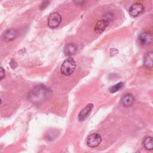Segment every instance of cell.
<instances>
[{
  "instance_id": "8fae6325",
  "label": "cell",
  "mask_w": 153,
  "mask_h": 153,
  "mask_svg": "<svg viewBox=\"0 0 153 153\" xmlns=\"http://www.w3.org/2000/svg\"><path fill=\"white\" fill-rule=\"evenodd\" d=\"M76 51V46L72 43L67 44L64 48V53L66 56H71L75 54Z\"/></svg>"
},
{
  "instance_id": "9c48e42d",
  "label": "cell",
  "mask_w": 153,
  "mask_h": 153,
  "mask_svg": "<svg viewBox=\"0 0 153 153\" xmlns=\"http://www.w3.org/2000/svg\"><path fill=\"white\" fill-rule=\"evenodd\" d=\"M108 25L109 22L106 19L99 20L94 26V31L97 33H101L105 30Z\"/></svg>"
},
{
  "instance_id": "8992f818",
  "label": "cell",
  "mask_w": 153,
  "mask_h": 153,
  "mask_svg": "<svg viewBox=\"0 0 153 153\" xmlns=\"http://www.w3.org/2000/svg\"><path fill=\"white\" fill-rule=\"evenodd\" d=\"M93 108V103H89L86 106H85L79 112L78 115V120L79 121H84L91 113V110Z\"/></svg>"
},
{
  "instance_id": "ba28073f",
  "label": "cell",
  "mask_w": 153,
  "mask_h": 153,
  "mask_svg": "<svg viewBox=\"0 0 153 153\" xmlns=\"http://www.w3.org/2000/svg\"><path fill=\"white\" fill-rule=\"evenodd\" d=\"M17 35V31L14 29H8L6 30L2 35L3 39L6 42H9L14 39Z\"/></svg>"
},
{
  "instance_id": "30bf717a",
  "label": "cell",
  "mask_w": 153,
  "mask_h": 153,
  "mask_svg": "<svg viewBox=\"0 0 153 153\" xmlns=\"http://www.w3.org/2000/svg\"><path fill=\"white\" fill-rule=\"evenodd\" d=\"M134 96L131 94L128 93L124 95L122 97L121 102L123 106L128 107L132 105V104L134 102Z\"/></svg>"
},
{
  "instance_id": "7c38bea8",
  "label": "cell",
  "mask_w": 153,
  "mask_h": 153,
  "mask_svg": "<svg viewBox=\"0 0 153 153\" xmlns=\"http://www.w3.org/2000/svg\"><path fill=\"white\" fill-rule=\"evenodd\" d=\"M152 57L153 54L152 51L148 52L144 58V65L148 68L152 67Z\"/></svg>"
},
{
  "instance_id": "5bb4252c",
  "label": "cell",
  "mask_w": 153,
  "mask_h": 153,
  "mask_svg": "<svg viewBox=\"0 0 153 153\" xmlns=\"http://www.w3.org/2000/svg\"><path fill=\"white\" fill-rule=\"evenodd\" d=\"M124 85V83L123 82H120L113 86H112L111 88H109V91L111 93H115L118 91L119 90H120Z\"/></svg>"
},
{
  "instance_id": "4fadbf2b",
  "label": "cell",
  "mask_w": 153,
  "mask_h": 153,
  "mask_svg": "<svg viewBox=\"0 0 153 153\" xmlns=\"http://www.w3.org/2000/svg\"><path fill=\"white\" fill-rule=\"evenodd\" d=\"M143 146L146 149L152 150L153 149V140L152 137L151 136H148L145 137L143 142Z\"/></svg>"
},
{
  "instance_id": "ac0fdd59",
  "label": "cell",
  "mask_w": 153,
  "mask_h": 153,
  "mask_svg": "<svg viewBox=\"0 0 153 153\" xmlns=\"http://www.w3.org/2000/svg\"><path fill=\"white\" fill-rule=\"evenodd\" d=\"M10 66H11V68H12L13 69H14V68H16L17 64H16V63L15 62V61H14L13 60H12L10 62Z\"/></svg>"
},
{
  "instance_id": "ffe728a7",
  "label": "cell",
  "mask_w": 153,
  "mask_h": 153,
  "mask_svg": "<svg viewBox=\"0 0 153 153\" xmlns=\"http://www.w3.org/2000/svg\"><path fill=\"white\" fill-rule=\"evenodd\" d=\"M1 103H2V100L0 99V105H1Z\"/></svg>"
},
{
  "instance_id": "3957f363",
  "label": "cell",
  "mask_w": 153,
  "mask_h": 153,
  "mask_svg": "<svg viewBox=\"0 0 153 153\" xmlns=\"http://www.w3.org/2000/svg\"><path fill=\"white\" fill-rule=\"evenodd\" d=\"M62 17L59 13L54 12L50 14L48 19V25L50 27L54 29L57 27L61 23Z\"/></svg>"
},
{
  "instance_id": "9a60e30c",
  "label": "cell",
  "mask_w": 153,
  "mask_h": 153,
  "mask_svg": "<svg viewBox=\"0 0 153 153\" xmlns=\"http://www.w3.org/2000/svg\"><path fill=\"white\" fill-rule=\"evenodd\" d=\"M58 135V131L56 130H52L48 133L47 134V139L50 140H52L54 139Z\"/></svg>"
},
{
  "instance_id": "52a82bcc",
  "label": "cell",
  "mask_w": 153,
  "mask_h": 153,
  "mask_svg": "<svg viewBox=\"0 0 153 153\" xmlns=\"http://www.w3.org/2000/svg\"><path fill=\"white\" fill-rule=\"evenodd\" d=\"M144 7L140 3H135L129 8V13L133 17H137L143 11Z\"/></svg>"
},
{
  "instance_id": "277c9868",
  "label": "cell",
  "mask_w": 153,
  "mask_h": 153,
  "mask_svg": "<svg viewBox=\"0 0 153 153\" xmlns=\"http://www.w3.org/2000/svg\"><path fill=\"white\" fill-rule=\"evenodd\" d=\"M102 141V137L98 133L90 134L87 139V144L89 147L94 148L97 146Z\"/></svg>"
},
{
  "instance_id": "5b68a950",
  "label": "cell",
  "mask_w": 153,
  "mask_h": 153,
  "mask_svg": "<svg viewBox=\"0 0 153 153\" xmlns=\"http://www.w3.org/2000/svg\"><path fill=\"white\" fill-rule=\"evenodd\" d=\"M139 41L143 46H148L152 42V35L150 32H143L139 36Z\"/></svg>"
},
{
  "instance_id": "6da1fadb",
  "label": "cell",
  "mask_w": 153,
  "mask_h": 153,
  "mask_svg": "<svg viewBox=\"0 0 153 153\" xmlns=\"http://www.w3.org/2000/svg\"><path fill=\"white\" fill-rule=\"evenodd\" d=\"M49 91L44 85H35L29 94V98L30 101L38 103L44 100L48 95Z\"/></svg>"
},
{
  "instance_id": "e0dca14e",
  "label": "cell",
  "mask_w": 153,
  "mask_h": 153,
  "mask_svg": "<svg viewBox=\"0 0 153 153\" xmlns=\"http://www.w3.org/2000/svg\"><path fill=\"white\" fill-rule=\"evenodd\" d=\"M5 70L4 69L0 66V81L2 80V79H4V78L5 77Z\"/></svg>"
},
{
  "instance_id": "2e32d148",
  "label": "cell",
  "mask_w": 153,
  "mask_h": 153,
  "mask_svg": "<svg viewBox=\"0 0 153 153\" xmlns=\"http://www.w3.org/2000/svg\"><path fill=\"white\" fill-rule=\"evenodd\" d=\"M48 4H49V1L48 0H44L41 4L40 5V9L41 10H44L45 9L48 5Z\"/></svg>"
},
{
  "instance_id": "d6986e66",
  "label": "cell",
  "mask_w": 153,
  "mask_h": 153,
  "mask_svg": "<svg viewBox=\"0 0 153 153\" xmlns=\"http://www.w3.org/2000/svg\"><path fill=\"white\" fill-rule=\"evenodd\" d=\"M86 0H74L75 4H81L84 3Z\"/></svg>"
},
{
  "instance_id": "7a4b0ae2",
  "label": "cell",
  "mask_w": 153,
  "mask_h": 153,
  "mask_svg": "<svg viewBox=\"0 0 153 153\" xmlns=\"http://www.w3.org/2000/svg\"><path fill=\"white\" fill-rule=\"evenodd\" d=\"M75 67L76 64L74 60L69 57L65 60L63 62L60 68V71L64 75L69 76L74 72Z\"/></svg>"
}]
</instances>
